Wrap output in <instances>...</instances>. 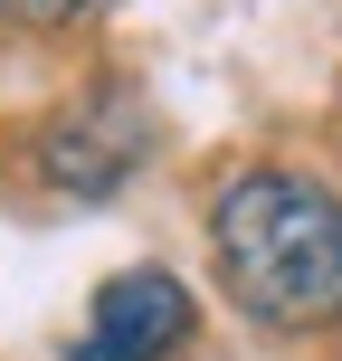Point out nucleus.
Returning <instances> with one entry per match:
<instances>
[{"mask_svg":"<svg viewBox=\"0 0 342 361\" xmlns=\"http://www.w3.org/2000/svg\"><path fill=\"white\" fill-rule=\"evenodd\" d=\"M209 267L257 333L342 324V190L286 162L228 171L209 200Z\"/></svg>","mask_w":342,"mask_h":361,"instance_id":"f257e3e1","label":"nucleus"},{"mask_svg":"<svg viewBox=\"0 0 342 361\" xmlns=\"http://www.w3.org/2000/svg\"><path fill=\"white\" fill-rule=\"evenodd\" d=\"M162 124L133 86H95V95H67L57 114L29 124V162L48 180V200H114L133 171L152 162Z\"/></svg>","mask_w":342,"mask_h":361,"instance_id":"f03ea898","label":"nucleus"},{"mask_svg":"<svg viewBox=\"0 0 342 361\" xmlns=\"http://www.w3.org/2000/svg\"><path fill=\"white\" fill-rule=\"evenodd\" d=\"M200 333V305L171 267H124L95 286L86 333H76V361H181Z\"/></svg>","mask_w":342,"mask_h":361,"instance_id":"7ed1b4c3","label":"nucleus"},{"mask_svg":"<svg viewBox=\"0 0 342 361\" xmlns=\"http://www.w3.org/2000/svg\"><path fill=\"white\" fill-rule=\"evenodd\" d=\"M76 10H95V0H0V19H10V29H67Z\"/></svg>","mask_w":342,"mask_h":361,"instance_id":"20e7f679","label":"nucleus"}]
</instances>
